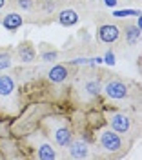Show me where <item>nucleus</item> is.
Masks as SVG:
<instances>
[{"label": "nucleus", "mask_w": 142, "mask_h": 160, "mask_svg": "<svg viewBox=\"0 0 142 160\" xmlns=\"http://www.w3.org/2000/svg\"><path fill=\"white\" fill-rule=\"evenodd\" d=\"M99 144H100L102 149L108 151V153H117V151H120L122 148H124V142H122L120 135H119L117 131H113L111 128L100 131V135H99Z\"/></svg>", "instance_id": "nucleus-1"}, {"label": "nucleus", "mask_w": 142, "mask_h": 160, "mask_svg": "<svg viewBox=\"0 0 142 160\" xmlns=\"http://www.w3.org/2000/svg\"><path fill=\"white\" fill-rule=\"evenodd\" d=\"M53 128H51V137L55 140V144L58 148H68L69 142L73 140V133H71V128L68 126V122L64 120H53Z\"/></svg>", "instance_id": "nucleus-2"}, {"label": "nucleus", "mask_w": 142, "mask_h": 160, "mask_svg": "<svg viewBox=\"0 0 142 160\" xmlns=\"http://www.w3.org/2000/svg\"><path fill=\"white\" fill-rule=\"evenodd\" d=\"M108 124L119 135H126V133H129V129H131V118L126 113H120V111L108 113Z\"/></svg>", "instance_id": "nucleus-3"}, {"label": "nucleus", "mask_w": 142, "mask_h": 160, "mask_svg": "<svg viewBox=\"0 0 142 160\" xmlns=\"http://www.w3.org/2000/svg\"><path fill=\"white\" fill-rule=\"evenodd\" d=\"M102 89L108 95V98H111V100H122V98H126L128 93H129L128 86L124 82H120V80H109V82H106V86Z\"/></svg>", "instance_id": "nucleus-4"}, {"label": "nucleus", "mask_w": 142, "mask_h": 160, "mask_svg": "<svg viewBox=\"0 0 142 160\" xmlns=\"http://www.w3.org/2000/svg\"><path fill=\"white\" fill-rule=\"evenodd\" d=\"M119 37H120V29L115 24H104L99 28V38L104 44H113L119 40Z\"/></svg>", "instance_id": "nucleus-5"}, {"label": "nucleus", "mask_w": 142, "mask_h": 160, "mask_svg": "<svg viewBox=\"0 0 142 160\" xmlns=\"http://www.w3.org/2000/svg\"><path fill=\"white\" fill-rule=\"evenodd\" d=\"M68 149H69V155L73 158H88L89 157V146H88V142H84L82 138L71 140Z\"/></svg>", "instance_id": "nucleus-6"}, {"label": "nucleus", "mask_w": 142, "mask_h": 160, "mask_svg": "<svg viewBox=\"0 0 142 160\" xmlns=\"http://www.w3.org/2000/svg\"><path fill=\"white\" fill-rule=\"evenodd\" d=\"M69 77V71L66 66H60V64H57V66H53L49 71H48V78L53 82V84H60L64 80H68Z\"/></svg>", "instance_id": "nucleus-7"}, {"label": "nucleus", "mask_w": 142, "mask_h": 160, "mask_svg": "<svg viewBox=\"0 0 142 160\" xmlns=\"http://www.w3.org/2000/svg\"><path fill=\"white\" fill-rule=\"evenodd\" d=\"M17 89V82L11 75H0V97H11Z\"/></svg>", "instance_id": "nucleus-8"}, {"label": "nucleus", "mask_w": 142, "mask_h": 160, "mask_svg": "<svg viewBox=\"0 0 142 160\" xmlns=\"http://www.w3.org/2000/svg\"><path fill=\"white\" fill-rule=\"evenodd\" d=\"M37 157L40 160H55L57 158V151L51 146L48 140H42L40 144L37 146Z\"/></svg>", "instance_id": "nucleus-9"}, {"label": "nucleus", "mask_w": 142, "mask_h": 160, "mask_svg": "<svg viewBox=\"0 0 142 160\" xmlns=\"http://www.w3.org/2000/svg\"><path fill=\"white\" fill-rule=\"evenodd\" d=\"M22 24H24V18L18 13H8L2 20V26L8 31H17L18 28H22Z\"/></svg>", "instance_id": "nucleus-10"}, {"label": "nucleus", "mask_w": 142, "mask_h": 160, "mask_svg": "<svg viewBox=\"0 0 142 160\" xmlns=\"http://www.w3.org/2000/svg\"><path fill=\"white\" fill-rule=\"evenodd\" d=\"M58 22L64 28H71V26L79 24V13L75 9H62L58 13Z\"/></svg>", "instance_id": "nucleus-11"}, {"label": "nucleus", "mask_w": 142, "mask_h": 160, "mask_svg": "<svg viewBox=\"0 0 142 160\" xmlns=\"http://www.w3.org/2000/svg\"><path fill=\"white\" fill-rule=\"evenodd\" d=\"M17 53H18L22 62H33V60L37 58V51H35V48L31 44H20Z\"/></svg>", "instance_id": "nucleus-12"}, {"label": "nucleus", "mask_w": 142, "mask_h": 160, "mask_svg": "<svg viewBox=\"0 0 142 160\" xmlns=\"http://www.w3.org/2000/svg\"><path fill=\"white\" fill-rule=\"evenodd\" d=\"M140 31L137 26H128L126 31H124V35H126V42L129 44V46H137L139 44V40H140Z\"/></svg>", "instance_id": "nucleus-13"}, {"label": "nucleus", "mask_w": 142, "mask_h": 160, "mask_svg": "<svg viewBox=\"0 0 142 160\" xmlns=\"http://www.w3.org/2000/svg\"><path fill=\"white\" fill-rule=\"evenodd\" d=\"M84 91H86L89 97H99L100 91H102L100 82H99L97 78H88L86 82H84Z\"/></svg>", "instance_id": "nucleus-14"}, {"label": "nucleus", "mask_w": 142, "mask_h": 160, "mask_svg": "<svg viewBox=\"0 0 142 160\" xmlns=\"http://www.w3.org/2000/svg\"><path fill=\"white\" fill-rule=\"evenodd\" d=\"M11 68V55L8 51H0V71H6Z\"/></svg>", "instance_id": "nucleus-15"}, {"label": "nucleus", "mask_w": 142, "mask_h": 160, "mask_svg": "<svg viewBox=\"0 0 142 160\" xmlns=\"http://www.w3.org/2000/svg\"><path fill=\"white\" fill-rule=\"evenodd\" d=\"M140 15V11L137 9H122V11H115L113 13V17H117V18H126V17H139Z\"/></svg>", "instance_id": "nucleus-16"}, {"label": "nucleus", "mask_w": 142, "mask_h": 160, "mask_svg": "<svg viewBox=\"0 0 142 160\" xmlns=\"http://www.w3.org/2000/svg\"><path fill=\"white\" fill-rule=\"evenodd\" d=\"M102 62H106L108 66H115V62H117V60H115V53H113V51H108V53L104 55Z\"/></svg>", "instance_id": "nucleus-17"}, {"label": "nucleus", "mask_w": 142, "mask_h": 160, "mask_svg": "<svg viewBox=\"0 0 142 160\" xmlns=\"http://www.w3.org/2000/svg\"><path fill=\"white\" fill-rule=\"evenodd\" d=\"M42 60H44V62H53V60H57V51H46V53H42Z\"/></svg>", "instance_id": "nucleus-18"}, {"label": "nucleus", "mask_w": 142, "mask_h": 160, "mask_svg": "<svg viewBox=\"0 0 142 160\" xmlns=\"http://www.w3.org/2000/svg\"><path fill=\"white\" fill-rule=\"evenodd\" d=\"M18 8H22L24 11H29L33 8V0H18Z\"/></svg>", "instance_id": "nucleus-19"}, {"label": "nucleus", "mask_w": 142, "mask_h": 160, "mask_svg": "<svg viewBox=\"0 0 142 160\" xmlns=\"http://www.w3.org/2000/svg\"><path fill=\"white\" fill-rule=\"evenodd\" d=\"M104 4H106L108 8H115V6H117L119 2H117V0H104Z\"/></svg>", "instance_id": "nucleus-20"}, {"label": "nucleus", "mask_w": 142, "mask_h": 160, "mask_svg": "<svg viewBox=\"0 0 142 160\" xmlns=\"http://www.w3.org/2000/svg\"><path fill=\"white\" fill-rule=\"evenodd\" d=\"M4 6H6V0H0V9H2Z\"/></svg>", "instance_id": "nucleus-21"}]
</instances>
